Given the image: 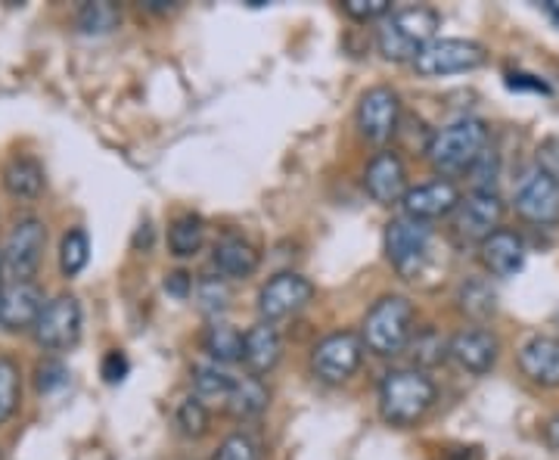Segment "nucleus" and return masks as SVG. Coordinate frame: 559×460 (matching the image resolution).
Wrapping results in <instances>:
<instances>
[{
  "instance_id": "obj_1",
  "label": "nucleus",
  "mask_w": 559,
  "mask_h": 460,
  "mask_svg": "<svg viewBox=\"0 0 559 460\" xmlns=\"http://www.w3.org/2000/svg\"><path fill=\"white\" fill-rule=\"evenodd\" d=\"M488 141H491V134H488L485 121L457 119L432 134L426 156L439 175L457 178V175H469L479 165L481 156L488 153Z\"/></svg>"
},
{
  "instance_id": "obj_2",
  "label": "nucleus",
  "mask_w": 559,
  "mask_h": 460,
  "mask_svg": "<svg viewBox=\"0 0 559 460\" xmlns=\"http://www.w3.org/2000/svg\"><path fill=\"white\" fill-rule=\"evenodd\" d=\"M436 396H439V389H436L432 377H426L417 367L392 370L380 382L382 421L401 426V429L414 426L429 414V408L436 404Z\"/></svg>"
},
{
  "instance_id": "obj_3",
  "label": "nucleus",
  "mask_w": 559,
  "mask_h": 460,
  "mask_svg": "<svg viewBox=\"0 0 559 460\" xmlns=\"http://www.w3.org/2000/svg\"><path fill=\"white\" fill-rule=\"evenodd\" d=\"M441 16L432 7H407L385 16L377 32L380 54L392 62H414L436 40Z\"/></svg>"
},
{
  "instance_id": "obj_4",
  "label": "nucleus",
  "mask_w": 559,
  "mask_h": 460,
  "mask_svg": "<svg viewBox=\"0 0 559 460\" xmlns=\"http://www.w3.org/2000/svg\"><path fill=\"white\" fill-rule=\"evenodd\" d=\"M414 302L404 296H382L364 318V345L382 358L401 355L414 340Z\"/></svg>"
},
{
  "instance_id": "obj_5",
  "label": "nucleus",
  "mask_w": 559,
  "mask_h": 460,
  "mask_svg": "<svg viewBox=\"0 0 559 460\" xmlns=\"http://www.w3.org/2000/svg\"><path fill=\"white\" fill-rule=\"evenodd\" d=\"M385 256L404 281H419L436 261L432 227L414 219H395L385 227Z\"/></svg>"
},
{
  "instance_id": "obj_6",
  "label": "nucleus",
  "mask_w": 559,
  "mask_h": 460,
  "mask_svg": "<svg viewBox=\"0 0 559 460\" xmlns=\"http://www.w3.org/2000/svg\"><path fill=\"white\" fill-rule=\"evenodd\" d=\"M485 47L466 38H436L417 60L414 69L423 79H441V75H457V72H473L485 62Z\"/></svg>"
},
{
  "instance_id": "obj_7",
  "label": "nucleus",
  "mask_w": 559,
  "mask_h": 460,
  "mask_svg": "<svg viewBox=\"0 0 559 460\" xmlns=\"http://www.w3.org/2000/svg\"><path fill=\"white\" fill-rule=\"evenodd\" d=\"M360 361H364V340L342 330V333H333V337H326L314 345L311 370L318 380L340 386V382L352 380L358 374Z\"/></svg>"
},
{
  "instance_id": "obj_8",
  "label": "nucleus",
  "mask_w": 559,
  "mask_h": 460,
  "mask_svg": "<svg viewBox=\"0 0 559 460\" xmlns=\"http://www.w3.org/2000/svg\"><path fill=\"white\" fill-rule=\"evenodd\" d=\"M44 243H47V231L38 219L16 221V227L10 231V237L3 243V271L13 283H25L35 278L40 268V256H44Z\"/></svg>"
},
{
  "instance_id": "obj_9",
  "label": "nucleus",
  "mask_w": 559,
  "mask_h": 460,
  "mask_svg": "<svg viewBox=\"0 0 559 460\" xmlns=\"http://www.w3.org/2000/svg\"><path fill=\"white\" fill-rule=\"evenodd\" d=\"M81 337V305L75 296H57L44 305L38 323H35V340L47 352L72 349Z\"/></svg>"
},
{
  "instance_id": "obj_10",
  "label": "nucleus",
  "mask_w": 559,
  "mask_h": 460,
  "mask_svg": "<svg viewBox=\"0 0 559 460\" xmlns=\"http://www.w3.org/2000/svg\"><path fill=\"white\" fill-rule=\"evenodd\" d=\"M311 299H314V283L308 281V278L293 274V271L289 274H277L274 281H267L261 286L259 315L267 323H274V320L299 315Z\"/></svg>"
},
{
  "instance_id": "obj_11",
  "label": "nucleus",
  "mask_w": 559,
  "mask_h": 460,
  "mask_svg": "<svg viewBox=\"0 0 559 460\" xmlns=\"http://www.w3.org/2000/svg\"><path fill=\"white\" fill-rule=\"evenodd\" d=\"M360 134L370 143H385L399 134L401 97L392 87H370L358 103Z\"/></svg>"
},
{
  "instance_id": "obj_12",
  "label": "nucleus",
  "mask_w": 559,
  "mask_h": 460,
  "mask_svg": "<svg viewBox=\"0 0 559 460\" xmlns=\"http://www.w3.org/2000/svg\"><path fill=\"white\" fill-rule=\"evenodd\" d=\"M503 221V202L498 193H479L473 190L466 200H460L454 212V234L466 243H485L500 231Z\"/></svg>"
},
{
  "instance_id": "obj_13",
  "label": "nucleus",
  "mask_w": 559,
  "mask_h": 460,
  "mask_svg": "<svg viewBox=\"0 0 559 460\" xmlns=\"http://www.w3.org/2000/svg\"><path fill=\"white\" fill-rule=\"evenodd\" d=\"M513 205L525 221L550 227L559 221V184L550 175H544L540 168H532L520 180Z\"/></svg>"
},
{
  "instance_id": "obj_14",
  "label": "nucleus",
  "mask_w": 559,
  "mask_h": 460,
  "mask_svg": "<svg viewBox=\"0 0 559 460\" xmlns=\"http://www.w3.org/2000/svg\"><path fill=\"white\" fill-rule=\"evenodd\" d=\"M460 200L463 197H460L457 184H451V180H429V184H419L414 190H407V197L401 200V205H404V219L426 224V221L454 215Z\"/></svg>"
},
{
  "instance_id": "obj_15",
  "label": "nucleus",
  "mask_w": 559,
  "mask_h": 460,
  "mask_svg": "<svg viewBox=\"0 0 559 460\" xmlns=\"http://www.w3.org/2000/svg\"><path fill=\"white\" fill-rule=\"evenodd\" d=\"M44 311V293L38 283H7L0 286V327L3 330H28Z\"/></svg>"
},
{
  "instance_id": "obj_16",
  "label": "nucleus",
  "mask_w": 559,
  "mask_h": 460,
  "mask_svg": "<svg viewBox=\"0 0 559 460\" xmlns=\"http://www.w3.org/2000/svg\"><path fill=\"white\" fill-rule=\"evenodd\" d=\"M364 187L380 205H392V202L404 200L407 197V168H404L399 153H392V150L377 153L367 165Z\"/></svg>"
},
{
  "instance_id": "obj_17",
  "label": "nucleus",
  "mask_w": 559,
  "mask_h": 460,
  "mask_svg": "<svg viewBox=\"0 0 559 460\" xmlns=\"http://www.w3.org/2000/svg\"><path fill=\"white\" fill-rule=\"evenodd\" d=\"M498 337L491 330H481V327L460 330L457 337L451 340V358L457 361L463 370H469L473 377H485L498 364Z\"/></svg>"
},
{
  "instance_id": "obj_18",
  "label": "nucleus",
  "mask_w": 559,
  "mask_h": 460,
  "mask_svg": "<svg viewBox=\"0 0 559 460\" xmlns=\"http://www.w3.org/2000/svg\"><path fill=\"white\" fill-rule=\"evenodd\" d=\"M520 370L540 389H559V340L532 337L520 349Z\"/></svg>"
},
{
  "instance_id": "obj_19",
  "label": "nucleus",
  "mask_w": 559,
  "mask_h": 460,
  "mask_svg": "<svg viewBox=\"0 0 559 460\" xmlns=\"http://www.w3.org/2000/svg\"><path fill=\"white\" fill-rule=\"evenodd\" d=\"M481 264L495 274V278H516L525 264V243H522L520 234L513 231H503L500 227L498 234H491L488 240L479 246Z\"/></svg>"
},
{
  "instance_id": "obj_20",
  "label": "nucleus",
  "mask_w": 559,
  "mask_h": 460,
  "mask_svg": "<svg viewBox=\"0 0 559 460\" xmlns=\"http://www.w3.org/2000/svg\"><path fill=\"white\" fill-rule=\"evenodd\" d=\"M280 355H283V340H280V333L267 323V320H261V323H255V327L246 333L242 364L249 367L252 377L271 374L280 364Z\"/></svg>"
},
{
  "instance_id": "obj_21",
  "label": "nucleus",
  "mask_w": 559,
  "mask_h": 460,
  "mask_svg": "<svg viewBox=\"0 0 559 460\" xmlns=\"http://www.w3.org/2000/svg\"><path fill=\"white\" fill-rule=\"evenodd\" d=\"M212 261L218 268L221 278L227 281H240V278H252L259 271V249L242 237H224V240L215 243V252H212Z\"/></svg>"
},
{
  "instance_id": "obj_22",
  "label": "nucleus",
  "mask_w": 559,
  "mask_h": 460,
  "mask_svg": "<svg viewBox=\"0 0 559 460\" xmlns=\"http://www.w3.org/2000/svg\"><path fill=\"white\" fill-rule=\"evenodd\" d=\"M3 187L16 200H35L44 190V168L32 156H16L3 168Z\"/></svg>"
},
{
  "instance_id": "obj_23",
  "label": "nucleus",
  "mask_w": 559,
  "mask_h": 460,
  "mask_svg": "<svg viewBox=\"0 0 559 460\" xmlns=\"http://www.w3.org/2000/svg\"><path fill=\"white\" fill-rule=\"evenodd\" d=\"M267 401H271L267 386L259 377H246V380H237V386H234V392L227 399V411L237 421H252V417H259L261 411L267 408Z\"/></svg>"
},
{
  "instance_id": "obj_24",
  "label": "nucleus",
  "mask_w": 559,
  "mask_h": 460,
  "mask_svg": "<svg viewBox=\"0 0 559 460\" xmlns=\"http://www.w3.org/2000/svg\"><path fill=\"white\" fill-rule=\"evenodd\" d=\"M404 352L411 355L417 370H429V367H439L451 358V340H444L436 327H426V330L414 333V340Z\"/></svg>"
},
{
  "instance_id": "obj_25",
  "label": "nucleus",
  "mask_w": 559,
  "mask_h": 460,
  "mask_svg": "<svg viewBox=\"0 0 559 460\" xmlns=\"http://www.w3.org/2000/svg\"><path fill=\"white\" fill-rule=\"evenodd\" d=\"M202 345L205 352L212 355L221 364H230V361H242V345H246V333H240L237 327L224 323V320H215L205 337H202Z\"/></svg>"
},
{
  "instance_id": "obj_26",
  "label": "nucleus",
  "mask_w": 559,
  "mask_h": 460,
  "mask_svg": "<svg viewBox=\"0 0 559 460\" xmlns=\"http://www.w3.org/2000/svg\"><path fill=\"white\" fill-rule=\"evenodd\" d=\"M202 243H205V224H202L200 215H180L171 224V231H168V249L178 259L197 256L202 249Z\"/></svg>"
},
{
  "instance_id": "obj_27",
  "label": "nucleus",
  "mask_w": 559,
  "mask_h": 460,
  "mask_svg": "<svg viewBox=\"0 0 559 460\" xmlns=\"http://www.w3.org/2000/svg\"><path fill=\"white\" fill-rule=\"evenodd\" d=\"M234 386H237V380H234L230 374L218 370V367H212V364L193 367V392H197V399L224 401V404H227Z\"/></svg>"
},
{
  "instance_id": "obj_28",
  "label": "nucleus",
  "mask_w": 559,
  "mask_h": 460,
  "mask_svg": "<svg viewBox=\"0 0 559 460\" xmlns=\"http://www.w3.org/2000/svg\"><path fill=\"white\" fill-rule=\"evenodd\" d=\"M460 308H463V315H469L473 320H485L495 315L498 296L485 281H469L460 286Z\"/></svg>"
},
{
  "instance_id": "obj_29",
  "label": "nucleus",
  "mask_w": 559,
  "mask_h": 460,
  "mask_svg": "<svg viewBox=\"0 0 559 460\" xmlns=\"http://www.w3.org/2000/svg\"><path fill=\"white\" fill-rule=\"evenodd\" d=\"M22 382H20V364L13 358H0V423H7L16 408H20Z\"/></svg>"
},
{
  "instance_id": "obj_30",
  "label": "nucleus",
  "mask_w": 559,
  "mask_h": 460,
  "mask_svg": "<svg viewBox=\"0 0 559 460\" xmlns=\"http://www.w3.org/2000/svg\"><path fill=\"white\" fill-rule=\"evenodd\" d=\"M91 259V243H87V234L75 227V231H69L66 237H62L60 246V268L66 278H75L81 268L87 264Z\"/></svg>"
},
{
  "instance_id": "obj_31",
  "label": "nucleus",
  "mask_w": 559,
  "mask_h": 460,
  "mask_svg": "<svg viewBox=\"0 0 559 460\" xmlns=\"http://www.w3.org/2000/svg\"><path fill=\"white\" fill-rule=\"evenodd\" d=\"M178 426L183 436H190V439H202V436L209 433V408H205V401L197 399V396H190V399L180 401Z\"/></svg>"
},
{
  "instance_id": "obj_32",
  "label": "nucleus",
  "mask_w": 559,
  "mask_h": 460,
  "mask_svg": "<svg viewBox=\"0 0 559 460\" xmlns=\"http://www.w3.org/2000/svg\"><path fill=\"white\" fill-rule=\"evenodd\" d=\"M121 22V13L116 3H84L79 13V25L84 32H112Z\"/></svg>"
},
{
  "instance_id": "obj_33",
  "label": "nucleus",
  "mask_w": 559,
  "mask_h": 460,
  "mask_svg": "<svg viewBox=\"0 0 559 460\" xmlns=\"http://www.w3.org/2000/svg\"><path fill=\"white\" fill-rule=\"evenodd\" d=\"M197 299H200L202 311H209V315H218L227 308V302H230V290H227V283L224 278H205L197 286Z\"/></svg>"
},
{
  "instance_id": "obj_34",
  "label": "nucleus",
  "mask_w": 559,
  "mask_h": 460,
  "mask_svg": "<svg viewBox=\"0 0 559 460\" xmlns=\"http://www.w3.org/2000/svg\"><path fill=\"white\" fill-rule=\"evenodd\" d=\"M212 460H261V451L249 436H230L221 441L218 455Z\"/></svg>"
},
{
  "instance_id": "obj_35",
  "label": "nucleus",
  "mask_w": 559,
  "mask_h": 460,
  "mask_svg": "<svg viewBox=\"0 0 559 460\" xmlns=\"http://www.w3.org/2000/svg\"><path fill=\"white\" fill-rule=\"evenodd\" d=\"M345 13L358 22L380 20L389 13V0H345Z\"/></svg>"
},
{
  "instance_id": "obj_36",
  "label": "nucleus",
  "mask_w": 559,
  "mask_h": 460,
  "mask_svg": "<svg viewBox=\"0 0 559 460\" xmlns=\"http://www.w3.org/2000/svg\"><path fill=\"white\" fill-rule=\"evenodd\" d=\"M66 380H69V370H66V364H60V361H53V358L38 364V389L40 392H53V389L66 386Z\"/></svg>"
},
{
  "instance_id": "obj_37",
  "label": "nucleus",
  "mask_w": 559,
  "mask_h": 460,
  "mask_svg": "<svg viewBox=\"0 0 559 460\" xmlns=\"http://www.w3.org/2000/svg\"><path fill=\"white\" fill-rule=\"evenodd\" d=\"M538 168L544 175H550V178L559 184V138H544L538 143Z\"/></svg>"
},
{
  "instance_id": "obj_38",
  "label": "nucleus",
  "mask_w": 559,
  "mask_h": 460,
  "mask_svg": "<svg viewBox=\"0 0 559 460\" xmlns=\"http://www.w3.org/2000/svg\"><path fill=\"white\" fill-rule=\"evenodd\" d=\"M128 358H124V352H109L106 358H103V367H100V374H103V380L109 382V386H116V382H121L124 377H128Z\"/></svg>"
},
{
  "instance_id": "obj_39",
  "label": "nucleus",
  "mask_w": 559,
  "mask_h": 460,
  "mask_svg": "<svg viewBox=\"0 0 559 460\" xmlns=\"http://www.w3.org/2000/svg\"><path fill=\"white\" fill-rule=\"evenodd\" d=\"M507 87L510 91H532V94H550V84L540 81L538 75H525V72H513L507 75Z\"/></svg>"
},
{
  "instance_id": "obj_40",
  "label": "nucleus",
  "mask_w": 559,
  "mask_h": 460,
  "mask_svg": "<svg viewBox=\"0 0 559 460\" xmlns=\"http://www.w3.org/2000/svg\"><path fill=\"white\" fill-rule=\"evenodd\" d=\"M165 290H168L171 296H178V299H187V296L193 293V278H190L187 271H175V274L165 278Z\"/></svg>"
},
{
  "instance_id": "obj_41",
  "label": "nucleus",
  "mask_w": 559,
  "mask_h": 460,
  "mask_svg": "<svg viewBox=\"0 0 559 460\" xmlns=\"http://www.w3.org/2000/svg\"><path fill=\"white\" fill-rule=\"evenodd\" d=\"M544 436H547V445H550L554 451H559V414H557V417H550V421H547V429H544Z\"/></svg>"
},
{
  "instance_id": "obj_42",
  "label": "nucleus",
  "mask_w": 559,
  "mask_h": 460,
  "mask_svg": "<svg viewBox=\"0 0 559 460\" xmlns=\"http://www.w3.org/2000/svg\"><path fill=\"white\" fill-rule=\"evenodd\" d=\"M448 460H481V455L479 448H457V451H451Z\"/></svg>"
},
{
  "instance_id": "obj_43",
  "label": "nucleus",
  "mask_w": 559,
  "mask_h": 460,
  "mask_svg": "<svg viewBox=\"0 0 559 460\" xmlns=\"http://www.w3.org/2000/svg\"><path fill=\"white\" fill-rule=\"evenodd\" d=\"M544 10H547V13H550V16L559 22V7H557V3H544Z\"/></svg>"
},
{
  "instance_id": "obj_44",
  "label": "nucleus",
  "mask_w": 559,
  "mask_h": 460,
  "mask_svg": "<svg viewBox=\"0 0 559 460\" xmlns=\"http://www.w3.org/2000/svg\"><path fill=\"white\" fill-rule=\"evenodd\" d=\"M3 274H7V271H3V249H0V281H3Z\"/></svg>"
}]
</instances>
